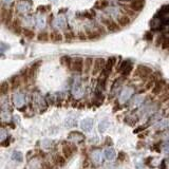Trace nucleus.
I'll use <instances>...</instances> for the list:
<instances>
[{
  "mask_svg": "<svg viewBox=\"0 0 169 169\" xmlns=\"http://www.w3.org/2000/svg\"><path fill=\"white\" fill-rule=\"evenodd\" d=\"M106 66V61L104 58H96L93 63V68H92V75H97L100 72H103Z\"/></svg>",
  "mask_w": 169,
  "mask_h": 169,
  "instance_id": "nucleus-3",
  "label": "nucleus"
},
{
  "mask_svg": "<svg viewBox=\"0 0 169 169\" xmlns=\"http://www.w3.org/2000/svg\"><path fill=\"white\" fill-rule=\"evenodd\" d=\"M162 100H163V102H166V100H169V93H167L166 95L163 96Z\"/></svg>",
  "mask_w": 169,
  "mask_h": 169,
  "instance_id": "nucleus-37",
  "label": "nucleus"
},
{
  "mask_svg": "<svg viewBox=\"0 0 169 169\" xmlns=\"http://www.w3.org/2000/svg\"><path fill=\"white\" fill-rule=\"evenodd\" d=\"M84 60L81 58V57H74V58H72V60H71L70 69L74 72L80 73V72L84 70Z\"/></svg>",
  "mask_w": 169,
  "mask_h": 169,
  "instance_id": "nucleus-1",
  "label": "nucleus"
},
{
  "mask_svg": "<svg viewBox=\"0 0 169 169\" xmlns=\"http://www.w3.org/2000/svg\"><path fill=\"white\" fill-rule=\"evenodd\" d=\"M50 1H52V2H54V3L57 2V0H50Z\"/></svg>",
  "mask_w": 169,
  "mask_h": 169,
  "instance_id": "nucleus-41",
  "label": "nucleus"
},
{
  "mask_svg": "<svg viewBox=\"0 0 169 169\" xmlns=\"http://www.w3.org/2000/svg\"><path fill=\"white\" fill-rule=\"evenodd\" d=\"M168 126H169V119H162V121H158V123L155 125V128L156 129H164V128H167Z\"/></svg>",
  "mask_w": 169,
  "mask_h": 169,
  "instance_id": "nucleus-20",
  "label": "nucleus"
},
{
  "mask_svg": "<svg viewBox=\"0 0 169 169\" xmlns=\"http://www.w3.org/2000/svg\"><path fill=\"white\" fill-rule=\"evenodd\" d=\"M71 60H72V58H70L69 56H63L60 58L61 65L65 66V67H68V68H70V66H71Z\"/></svg>",
  "mask_w": 169,
  "mask_h": 169,
  "instance_id": "nucleus-22",
  "label": "nucleus"
},
{
  "mask_svg": "<svg viewBox=\"0 0 169 169\" xmlns=\"http://www.w3.org/2000/svg\"><path fill=\"white\" fill-rule=\"evenodd\" d=\"M73 37H74V34L72 32H66L65 33V38L67 41H72Z\"/></svg>",
  "mask_w": 169,
  "mask_h": 169,
  "instance_id": "nucleus-32",
  "label": "nucleus"
},
{
  "mask_svg": "<svg viewBox=\"0 0 169 169\" xmlns=\"http://www.w3.org/2000/svg\"><path fill=\"white\" fill-rule=\"evenodd\" d=\"M56 164L59 165V166H63V164H65V160H63V158H61V156H56Z\"/></svg>",
  "mask_w": 169,
  "mask_h": 169,
  "instance_id": "nucleus-34",
  "label": "nucleus"
},
{
  "mask_svg": "<svg viewBox=\"0 0 169 169\" xmlns=\"http://www.w3.org/2000/svg\"><path fill=\"white\" fill-rule=\"evenodd\" d=\"M22 32H23V35H24V37H26V38H28V39H33V38H34L35 33L33 32V31L26 29V30H23Z\"/></svg>",
  "mask_w": 169,
  "mask_h": 169,
  "instance_id": "nucleus-25",
  "label": "nucleus"
},
{
  "mask_svg": "<svg viewBox=\"0 0 169 169\" xmlns=\"http://www.w3.org/2000/svg\"><path fill=\"white\" fill-rule=\"evenodd\" d=\"M144 5H145V2H144V0H133L132 2L130 3L129 7L135 12H141L143 10Z\"/></svg>",
  "mask_w": 169,
  "mask_h": 169,
  "instance_id": "nucleus-6",
  "label": "nucleus"
},
{
  "mask_svg": "<svg viewBox=\"0 0 169 169\" xmlns=\"http://www.w3.org/2000/svg\"><path fill=\"white\" fill-rule=\"evenodd\" d=\"M145 39L146 40H148V41H150V40H152V33H150V32H147L145 34Z\"/></svg>",
  "mask_w": 169,
  "mask_h": 169,
  "instance_id": "nucleus-35",
  "label": "nucleus"
},
{
  "mask_svg": "<svg viewBox=\"0 0 169 169\" xmlns=\"http://www.w3.org/2000/svg\"><path fill=\"white\" fill-rule=\"evenodd\" d=\"M73 92L75 95H81V88H80L79 81H75V84L73 87Z\"/></svg>",
  "mask_w": 169,
  "mask_h": 169,
  "instance_id": "nucleus-23",
  "label": "nucleus"
},
{
  "mask_svg": "<svg viewBox=\"0 0 169 169\" xmlns=\"http://www.w3.org/2000/svg\"><path fill=\"white\" fill-rule=\"evenodd\" d=\"M117 71H119L121 74H123V76H128L129 74L131 73V71H132V65H131L129 61H123L121 65V67L117 69Z\"/></svg>",
  "mask_w": 169,
  "mask_h": 169,
  "instance_id": "nucleus-5",
  "label": "nucleus"
},
{
  "mask_svg": "<svg viewBox=\"0 0 169 169\" xmlns=\"http://www.w3.org/2000/svg\"><path fill=\"white\" fill-rule=\"evenodd\" d=\"M163 24H165V26H169V19L163 20Z\"/></svg>",
  "mask_w": 169,
  "mask_h": 169,
  "instance_id": "nucleus-39",
  "label": "nucleus"
},
{
  "mask_svg": "<svg viewBox=\"0 0 169 169\" xmlns=\"http://www.w3.org/2000/svg\"><path fill=\"white\" fill-rule=\"evenodd\" d=\"M164 86H165V81H164V80H158V81H155L154 87L152 88V93L155 94V95L160 94L161 91L164 89Z\"/></svg>",
  "mask_w": 169,
  "mask_h": 169,
  "instance_id": "nucleus-11",
  "label": "nucleus"
},
{
  "mask_svg": "<svg viewBox=\"0 0 169 169\" xmlns=\"http://www.w3.org/2000/svg\"><path fill=\"white\" fill-rule=\"evenodd\" d=\"M158 14H160L161 16H164V15H167V14H169V5H163V7L161 8L160 11H158Z\"/></svg>",
  "mask_w": 169,
  "mask_h": 169,
  "instance_id": "nucleus-26",
  "label": "nucleus"
},
{
  "mask_svg": "<svg viewBox=\"0 0 169 169\" xmlns=\"http://www.w3.org/2000/svg\"><path fill=\"white\" fill-rule=\"evenodd\" d=\"M13 102L15 104V106L17 107H21L24 104V95L22 93H15L13 96Z\"/></svg>",
  "mask_w": 169,
  "mask_h": 169,
  "instance_id": "nucleus-9",
  "label": "nucleus"
},
{
  "mask_svg": "<svg viewBox=\"0 0 169 169\" xmlns=\"http://www.w3.org/2000/svg\"><path fill=\"white\" fill-rule=\"evenodd\" d=\"M118 158L121 161H124V158H125V153H124V152H121V153H119V155H118Z\"/></svg>",
  "mask_w": 169,
  "mask_h": 169,
  "instance_id": "nucleus-38",
  "label": "nucleus"
},
{
  "mask_svg": "<svg viewBox=\"0 0 169 169\" xmlns=\"http://www.w3.org/2000/svg\"><path fill=\"white\" fill-rule=\"evenodd\" d=\"M105 156H106L107 160L112 161L115 158V151L113 149H106L105 150Z\"/></svg>",
  "mask_w": 169,
  "mask_h": 169,
  "instance_id": "nucleus-19",
  "label": "nucleus"
},
{
  "mask_svg": "<svg viewBox=\"0 0 169 169\" xmlns=\"http://www.w3.org/2000/svg\"><path fill=\"white\" fill-rule=\"evenodd\" d=\"M163 150H164L165 153H168L169 154V143L165 144L164 147H163Z\"/></svg>",
  "mask_w": 169,
  "mask_h": 169,
  "instance_id": "nucleus-36",
  "label": "nucleus"
},
{
  "mask_svg": "<svg viewBox=\"0 0 169 169\" xmlns=\"http://www.w3.org/2000/svg\"><path fill=\"white\" fill-rule=\"evenodd\" d=\"M13 158H14V160H17L18 162H21V161H22V155H21V153H20V152H14Z\"/></svg>",
  "mask_w": 169,
  "mask_h": 169,
  "instance_id": "nucleus-33",
  "label": "nucleus"
},
{
  "mask_svg": "<svg viewBox=\"0 0 169 169\" xmlns=\"http://www.w3.org/2000/svg\"><path fill=\"white\" fill-rule=\"evenodd\" d=\"M56 26H58V28H60V29H63V28H65V26H66V20L63 19V18H58V19L56 20Z\"/></svg>",
  "mask_w": 169,
  "mask_h": 169,
  "instance_id": "nucleus-30",
  "label": "nucleus"
},
{
  "mask_svg": "<svg viewBox=\"0 0 169 169\" xmlns=\"http://www.w3.org/2000/svg\"><path fill=\"white\" fill-rule=\"evenodd\" d=\"M69 139L71 140V141L76 142V143H79V142H81L82 140H84V137H82V134L79 132H71L69 134Z\"/></svg>",
  "mask_w": 169,
  "mask_h": 169,
  "instance_id": "nucleus-16",
  "label": "nucleus"
},
{
  "mask_svg": "<svg viewBox=\"0 0 169 169\" xmlns=\"http://www.w3.org/2000/svg\"><path fill=\"white\" fill-rule=\"evenodd\" d=\"M9 90H10V84H9V82H7V81H5V82H2L1 84V87H0V93H1V95H5V94L9 92Z\"/></svg>",
  "mask_w": 169,
  "mask_h": 169,
  "instance_id": "nucleus-17",
  "label": "nucleus"
},
{
  "mask_svg": "<svg viewBox=\"0 0 169 169\" xmlns=\"http://www.w3.org/2000/svg\"><path fill=\"white\" fill-rule=\"evenodd\" d=\"M63 36L59 32H57V31H53V32H51L50 40L52 41V42H59V41L63 40Z\"/></svg>",
  "mask_w": 169,
  "mask_h": 169,
  "instance_id": "nucleus-13",
  "label": "nucleus"
},
{
  "mask_svg": "<svg viewBox=\"0 0 169 169\" xmlns=\"http://www.w3.org/2000/svg\"><path fill=\"white\" fill-rule=\"evenodd\" d=\"M100 35V33L98 31H93V32H88V38L90 39H96L98 38Z\"/></svg>",
  "mask_w": 169,
  "mask_h": 169,
  "instance_id": "nucleus-28",
  "label": "nucleus"
},
{
  "mask_svg": "<svg viewBox=\"0 0 169 169\" xmlns=\"http://www.w3.org/2000/svg\"><path fill=\"white\" fill-rule=\"evenodd\" d=\"M92 158L95 163H100L102 162V153L100 151H95L92 153Z\"/></svg>",
  "mask_w": 169,
  "mask_h": 169,
  "instance_id": "nucleus-24",
  "label": "nucleus"
},
{
  "mask_svg": "<svg viewBox=\"0 0 169 169\" xmlns=\"http://www.w3.org/2000/svg\"><path fill=\"white\" fill-rule=\"evenodd\" d=\"M3 2H5V3H11V2H13V0H3Z\"/></svg>",
  "mask_w": 169,
  "mask_h": 169,
  "instance_id": "nucleus-40",
  "label": "nucleus"
},
{
  "mask_svg": "<svg viewBox=\"0 0 169 169\" xmlns=\"http://www.w3.org/2000/svg\"><path fill=\"white\" fill-rule=\"evenodd\" d=\"M14 31H15L16 34L19 35L20 33H21V26H20V22L19 20H16L15 22H14Z\"/></svg>",
  "mask_w": 169,
  "mask_h": 169,
  "instance_id": "nucleus-29",
  "label": "nucleus"
},
{
  "mask_svg": "<svg viewBox=\"0 0 169 169\" xmlns=\"http://www.w3.org/2000/svg\"><path fill=\"white\" fill-rule=\"evenodd\" d=\"M133 94V89L132 88H126V89L123 90L121 94V102H126V100H128L129 98L131 97V95Z\"/></svg>",
  "mask_w": 169,
  "mask_h": 169,
  "instance_id": "nucleus-10",
  "label": "nucleus"
},
{
  "mask_svg": "<svg viewBox=\"0 0 169 169\" xmlns=\"http://www.w3.org/2000/svg\"><path fill=\"white\" fill-rule=\"evenodd\" d=\"M162 48L164 49V50L169 49V37H165L164 41H163V44H162Z\"/></svg>",
  "mask_w": 169,
  "mask_h": 169,
  "instance_id": "nucleus-31",
  "label": "nucleus"
},
{
  "mask_svg": "<svg viewBox=\"0 0 169 169\" xmlns=\"http://www.w3.org/2000/svg\"><path fill=\"white\" fill-rule=\"evenodd\" d=\"M117 23L119 24V26H128V24L130 23V18L127 15H121V16H119L118 19H117Z\"/></svg>",
  "mask_w": 169,
  "mask_h": 169,
  "instance_id": "nucleus-14",
  "label": "nucleus"
},
{
  "mask_svg": "<svg viewBox=\"0 0 169 169\" xmlns=\"http://www.w3.org/2000/svg\"><path fill=\"white\" fill-rule=\"evenodd\" d=\"M30 5H28V3L26 2V1H19V2L17 3V7H16V10H17L19 13H22V14H26V12L30 11Z\"/></svg>",
  "mask_w": 169,
  "mask_h": 169,
  "instance_id": "nucleus-8",
  "label": "nucleus"
},
{
  "mask_svg": "<svg viewBox=\"0 0 169 169\" xmlns=\"http://www.w3.org/2000/svg\"><path fill=\"white\" fill-rule=\"evenodd\" d=\"M102 22L106 26V28L108 29V31L110 32H116L119 30V24L114 22L112 19H109V18H103Z\"/></svg>",
  "mask_w": 169,
  "mask_h": 169,
  "instance_id": "nucleus-4",
  "label": "nucleus"
},
{
  "mask_svg": "<svg viewBox=\"0 0 169 169\" xmlns=\"http://www.w3.org/2000/svg\"><path fill=\"white\" fill-rule=\"evenodd\" d=\"M167 166H168V168H169V161L167 162Z\"/></svg>",
  "mask_w": 169,
  "mask_h": 169,
  "instance_id": "nucleus-42",
  "label": "nucleus"
},
{
  "mask_svg": "<svg viewBox=\"0 0 169 169\" xmlns=\"http://www.w3.org/2000/svg\"><path fill=\"white\" fill-rule=\"evenodd\" d=\"M108 1L107 0H97L96 1V3H95V7L97 8V9H105V8H107L108 7Z\"/></svg>",
  "mask_w": 169,
  "mask_h": 169,
  "instance_id": "nucleus-21",
  "label": "nucleus"
},
{
  "mask_svg": "<svg viewBox=\"0 0 169 169\" xmlns=\"http://www.w3.org/2000/svg\"><path fill=\"white\" fill-rule=\"evenodd\" d=\"M80 126H81V129L86 132H89L90 130L93 127V119L91 118H86L80 123Z\"/></svg>",
  "mask_w": 169,
  "mask_h": 169,
  "instance_id": "nucleus-7",
  "label": "nucleus"
},
{
  "mask_svg": "<svg viewBox=\"0 0 169 169\" xmlns=\"http://www.w3.org/2000/svg\"><path fill=\"white\" fill-rule=\"evenodd\" d=\"M37 39H38L39 41L46 42V41H48L49 39H50V35H49L47 32H40L38 34V36H37Z\"/></svg>",
  "mask_w": 169,
  "mask_h": 169,
  "instance_id": "nucleus-18",
  "label": "nucleus"
},
{
  "mask_svg": "<svg viewBox=\"0 0 169 169\" xmlns=\"http://www.w3.org/2000/svg\"><path fill=\"white\" fill-rule=\"evenodd\" d=\"M152 74V70L150 68L146 67V66H139L135 70V76L141 77L142 79H146Z\"/></svg>",
  "mask_w": 169,
  "mask_h": 169,
  "instance_id": "nucleus-2",
  "label": "nucleus"
},
{
  "mask_svg": "<svg viewBox=\"0 0 169 169\" xmlns=\"http://www.w3.org/2000/svg\"><path fill=\"white\" fill-rule=\"evenodd\" d=\"M93 59L91 57H87V58L84 59V74H88L91 69L93 68Z\"/></svg>",
  "mask_w": 169,
  "mask_h": 169,
  "instance_id": "nucleus-12",
  "label": "nucleus"
},
{
  "mask_svg": "<svg viewBox=\"0 0 169 169\" xmlns=\"http://www.w3.org/2000/svg\"><path fill=\"white\" fill-rule=\"evenodd\" d=\"M108 126H109V121H107V119L100 121V132H104V131L108 128Z\"/></svg>",
  "mask_w": 169,
  "mask_h": 169,
  "instance_id": "nucleus-27",
  "label": "nucleus"
},
{
  "mask_svg": "<svg viewBox=\"0 0 169 169\" xmlns=\"http://www.w3.org/2000/svg\"><path fill=\"white\" fill-rule=\"evenodd\" d=\"M74 150H75V148H73L71 145H69V144H68V145H65L63 148V154H65L66 158H71Z\"/></svg>",
  "mask_w": 169,
  "mask_h": 169,
  "instance_id": "nucleus-15",
  "label": "nucleus"
}]
</instances>
